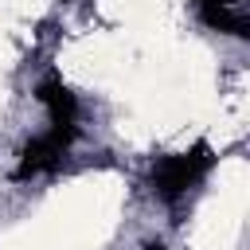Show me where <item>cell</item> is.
Returning a JSON list of instances; mask_svg holds the SVG:
<instances>
[{
	"instance_id": "277c9868",
	"label": "cell",
	"mask_w": 250,
	"mask_h": 250,
	"mask_svg": "<svg viewBox=\"0 0 250 250\" xmlns=\"http://www.w3.org/2000/svg\"><path fill=\"white\" fill-rule=\"evenodd\" d=\"M199 16L227 35H250V0H199Z\"/></svg>"
},
{
	"instance_id": "7a4b0ae2",
	"label": "cell",
	"mask_w": 250,
	"mask_h": 250,
	"mask_svg": "<svg viewBox=\"0 0 250 250\" xmlns=\"http://www.w3.org/2000/svg\"><path fill=\"white\" fill-rule=\"evenodd\" d=\"M78 133H66V129H47V133H39V137H31L27 145H23V152H20V164H16V180H31V176H39V172H55L59 164H62V152L70 148V141H74Z\"/></svg>"
},
{
	"instance_id": "5b68a950",
	"label": "cell",
	"mask_w": 250,
	"mask_h": 250,
	"mask_svg": "<svg viewBox=\"0 0 250 250\" xmlns=\"http://www.w3.org/2000/svg\"><path fill=\"white\" fill-rule=\"evenodd\" d=\"M145 250H164V246H160V242H148V246H145Z\"/></svg>"
},
{
	"instance_id": "3957f363",
	"label": "cell",
	"mask_w": 250,
	"mask_h": 250,
	"mask_svg": "<svg viewBox=\"0 0 250 250\" xmlns=\"http://www.w3.org/2000/svg\"><path fill=\"white\" fill-rule=\"evenodd\" d=\"M35 98H39V105L47 109V117H51V129L78 133V102H74L70 86H66L59 74H47V78L35 86Z\"/></svg>"
},
{
	"instance_id": "6da1fadb",
	"label": "cell",
	"mask_w": 250,
	"mask_h": 250,
	"mask_svg": "<svg viewBox=\"0 0 250 250\" xmlns=\"http://www.w3.org/2000/svg\"><path fill=\"white\" fill-rule=\"evenodd\" d=\"M211 164H215V152H211L207 141H195L188 152H168V156H160L152 164V176H148L152 180V191L172 203V199L188 195V188H195L207 176Z\"/></svg>"
}]
</instances>
